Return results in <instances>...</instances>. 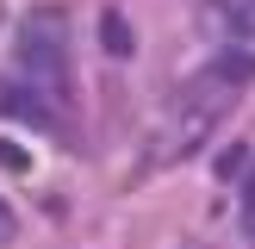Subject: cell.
Returning <instances> with one entry per match:
<instances>
[{
    "mask_svg": "<svg viewBox=\"0 0 255 249\" xmlns=\"http://www.w3.org/2000/svg\"><path fill=\"white\" fill-rule=\"evenodd\" d=\"M19 62H25V75L37 81V94H50V100H62V87H69V19H62L56 6H44V12H31L25 19V31H19Z\"/></svg>",
    "mask_w": 255,
    "mask_h": 249,
    "instance_id": "6da1fadb",
    "label": "cell"
},
{
    "mask_svg": "<svg viewBox=\"0 0 255 249\" xmlns=\"http://www.w3.org/2000/svg\"><path fill=\"white\" fill-rule=\"evenodd\" d=\"M212 124H218V112H206V106H193V100H181V106H174V119L162 124L156 143H149V149H156V162H174V156H187V149H199Z\"/></svg>",
    "mask_w": 255,
    "mask_h": 249,
    "instance_id": "7a4b0ae2",
    "label": "cell"
},
{
    "mask_svg": "<svg viewBox=\"0 0 255 249\" xmlns=\"http://www.w3.org/2000/svg\"><path fill=\"white\" fill-rule=\"evenodd\" d=\"M199 25H206L218 44L255 37V0H206V6H199Z\"/></svg>",
    "mask_w": 255,
    "mask_h": 249,
    "instance_id": "3957f363",
    "label": "cell"
},
{
    "mask_svg": "<svg viewBox=\"0 0 255 249\" xmlns=\"http://www.w3.org/2000/svg\"><path fill=\"white\" fill-rule=\"evenodd\" d=\"M100 44H106V56H131V50H137V37H131V25H125L119 6L100 12Z\"/></svg>",
    "mask_w": 255,
    "mask_h": 249,
    "instance_id": "277c9868",
    "label": "cell"
},
{
    "mask_svg": "<svg viewBox=\"0 0 255 249\" xmlns=\"http://www.w3.org/2000/svg\"><path fill=\"white\" fill-rule=\"evenodd\" d=\"M218 69L231 75V81H249V75H255V37H237V44H224Z\"/></svg>",
    "mask_w": 255,
    "mask_h": 249,
    "instance_id": "5b68a950",
    "label": "cell"
},
{
    "mask_svg": "<svg viewBox=\"0 0 255 249\" xmlns=\"http://www.w3.org/2000/svg\"><path fill=\"white\" fill-rule=\"evenodd\" d=\"M243 231H249V243H255V174H249V187H243Z\"/></svg>",
    "mask_w": 255,
    "mask_h": 249,
    "instance_id": "8992f818",
    "label": "cell"
},
{
    "mask_svg": "<svg viewBox=\"0 0 255 249\" xmlns=\"http://www.w3.org/2000/svg\"><path fill=\"white\" fill-rule=\"evenodd\" d=\"M243 162H249V149H243V143H237V149H231V156H218V174H237V168H243Z\"/></svg>",
    "mask_w": 255,
    "mask_h": 249,
    "instance_id": "52a82bcc",
    "label": "cell"
},
{
    "mask_svg": "<svg viewBox=\"0 0 255 249\" xmlns=\"http://www.w3.org/2000/svg\"><path fill=\"white\" fill-rule=\"evenodd\" d=\"M12 231H19V218H12V212L0 206V243H12Z\"/></svg>",
    "mask_w": 255,
    "mask_h": 249,
    "instance_id": "ba28073f",
    "label": "cell"
}]
</instances>
